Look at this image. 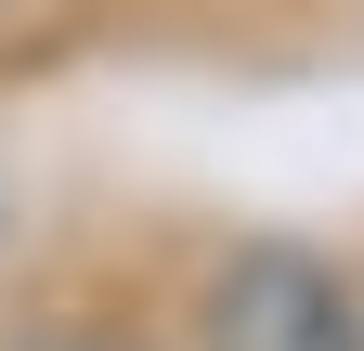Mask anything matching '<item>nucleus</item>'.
Instances as JSON below:
<instances>
[{
	"instance_id": "2",
	"label": "nucleus",
	"mask_w": 364,
	"mask_h": 351,
	"mask_svg": "<svg viewBox=\"0 0 364 351\" xmlns=\"http://www.w3.org/2000/svg\"><path fill=\"white\" fill-rule=\"evenodd\" d=\"M26 351H117V338H91V325H53V338H26Z\"/></svg>"
},
{
	"instance_id": "1",
	"label": "nucleus",
	"mask_w": 364,
	"mask_h": 351,
	"mask_svg": "<svg viewBox=\"0 0 364 351\" xmlns=\"http://www.w3.org/2000/svg\"><path fill=\"white\" fill-rule=\"evenodd\" d=\"M208 351H364V299L299 247H235L196 299Z\"/></svg>"
}]
</instances>
